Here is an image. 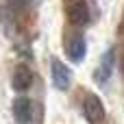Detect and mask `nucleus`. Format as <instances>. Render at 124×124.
Here are the masks:
<instances>
[{"label":"nucleus","mask_w":124,"mask_h":124,"mask_svg":"<svg viewBox=\"0 0 124 124\" xmlns=\"http://www.w3.org/2000/svg\"><path fill=\"white\" fill-rule=\"evenodd\" d=\"M63 9H65V17L72 26L89 24V4H87V0H65Z\"/></svg>","instance_id":"f257e3e1"},{"label":"nucleus","mask_w":124,"mask_h":124,"mask_svg":"<svg viewBox=\"0 0 124 124\" xmlns=\"http://www.w3.org/2000/svg\"><path fill=\"white\" fill-rule=\"evenodd\" d=\"M83 116H85V120L89 124H100L105 120L107 111H105L102 100L96 94H85V98H83Z\"/></svg>","instance_id":"f03ea898"},{"label":"nucleus","mask_w":124,"mask_h":124,"mask_svg":"<svg viewBox=\"0 0 124 124\" xmlns=\"http://www.w3.org/2000/svg\"><path fill=\"white\" fill-rule=\"evenodd\" d=\"M65 54L74 63H81L85 59V54H87V41H85V37L81 33H72L68 37V41H65Z\"/></svg>","instance_id":"7ed1b4c3"},{"label":"nucleus","mask_w":124,"mask_h":124,"mask_svg":"<svg viewBox=\"0 0 124 124\" xmlns=\"http://www.w3.org/2000/svg\"><path fill=\"white\" fill-rule=\"evenodd\" d=\"M50 72H52V83H54V87L61 89V92H68L70 85H72V72H70V68H68L63 61L52 59V61H50Z\"/></svg>","instance_id":"20e7f679"},{"label":"nucleus","mask_w":124,"mask_h":124,"mask_svg":"<svg viewBox=\"0 0 124 124\" xmlns=\"http://www.w3.org/2000/svg\"><path fill=\"white\" fill-rule=\"evenodd\" d=\"M33 85V72H31V68L26 65V63H20V65H15V70H13V78H11V87L15 89V92H26L28 87Z\"/></svg>","instance_id":"39448f33"},{"label":"nucleus","mask_w":124,"mask_h":124,"mask_svg":"<svg viewBox=\"0 0 124 124\" xmlns=\"http://www.w3.org/2000/svg\"><path fill=\"white\" fill-rule=\"evenodd\" d=\"M13 118H15V124H31V118H33V102H31V98L17 96L13 100Z\"/></svg>","instance_id":"423d86ee"},{"label":"nucleus","mask_w":124,"mask_h":124,"mask_svg":"<svg viewBox=\"0 0 124 124\" xmlns=\"http://www.w3.org/2000/svg\"><path fill=\"white\" fill-rule=\"evenodd\" d=\"M113 65H116V50H113V48H109V50L102 54L100 63H98V68H96V72H94L96 81H98V83H107V81L111 78Z\"/></svg>","instance_id":"0eeeda50"},{"label":"nucleus","mask_w":124,"mask_h":124,"mask_svg":"<svg viewBox=\"0 0 124 124\" xmlns=\"http://www.w3.org/2000/svg\"><path fill=\"white\" fill-rule=\"evenodd\" d=\"M26 2L28 0H7V9L15 15V13H20V11H24V7H26Z\"/></svg>","instance_id":"6e6552de"},{"label":"nucleus","mask_w":124,"mask_h":124,"mask_svg":"<svg viewBox=\"0 0 124 124\" xmlns=\"http://www.w3.org/2000/svg\"><path fill=\"white\" fill-rule=\"evenodd\" d=\"M28 2H33V4H39V2H41V0H28Z\"/></svg>","instance_id":"1a4fd4ad"}]
</instances>
